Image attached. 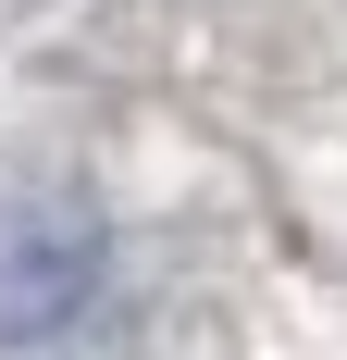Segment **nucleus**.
Segmentation results:
<instances>
[{
    "label": "nucleus",
    "mask_w": 347,
    "mask_h": 360,
    "mask_svg": "<svg viewBox=\"0 0 347 360\" xmlns=\"http://www.w3.org/2000/svg\"><path fill=\"white\" fill-rule=\"evenodd\" d=\"M112 286V224L50 174H0V348H63Z\"/></svg>",
    "instance_id": "nucleus-1"
}]
</instances>
